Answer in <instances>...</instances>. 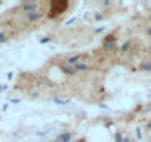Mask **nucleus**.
I'll list each match as a JSON object with an SVG mask.
<instances>
[{"instance_id": "1", "label": "nucleus", "mask_w": 151, "mask_h": 142, "mask_svg": "<svg viewBox=\"0 0 151 142\" xmlns=\"http://www.w3.org/2000/svg\"><path fill=\"white\" fill-rule=\"evenodd\" d=\"M148 34H150V36H151V27H150V28H148Z\"/></svg>"}]
</instances>
